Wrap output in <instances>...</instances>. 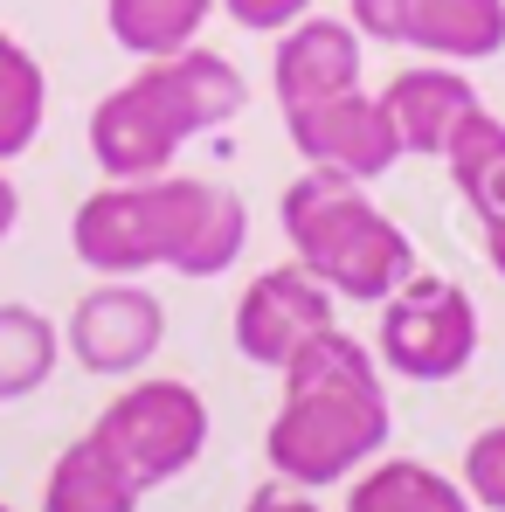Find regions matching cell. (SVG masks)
I'll list each match as a JSON object with an SVG mask.
<instances>
[{
  "mask_svg": "<svg viewBox=\"0 0 505 512\" xmlns=\"http://www.w3.org/2000/svg\"><path fill=\"white\" fill-rule=\"evenodd\" d=\"M243 104H250V84L229 56H215L201 42L180 56H153V63H139V77H125L90 104V160L104 180L173 173V153L194 132L243 118Z\"/></svg>",
  "mask_w": 505,
  "mask_h": 512,
  "instance_id": "3",
  "label": "cell"
},
{
  "mask_svg": "<svg viewBox=\"0 0 505 512\" xmlns=\"http://www.w3.org/2000/svg\"><path fill=\"white\" fill-rule=\"evenodd\" d=\"M284 132H291V146H298L305 167L346 173V180H381L388 167H402V139H395L381 97L367 84L284 111Z\"/></svg>",
  "mask_w": 505,
  "mask_h": 512,
  "instance_id": "10",
  "label": "cell"
},
{
  "mask_svg": "<svg viewBox=\"0 0 505 512\" xmlns=\"http://www.w3.org/2000/svg\"><path fill=\"white\" fill-rule=\"evenodd\" d=\"M388 429L395 416H388L381 360L333 326L284 367V402L263 429V457H270V478L326 492L388 450Z\"/></svg>",
  "mask_w": 505,
  "mask_h": 512,
  "instance_id": "2",
  "label": "cell"
},
{
  "mask_svg": "<svg viewBox=\"0 0 505 512\" xmlns=\"http://www.w3.org/2000/svg\"><path fill=\"white\" fill-rule=\"evenodd\" d=\"M0 512H14V506H0Z\"/></svg>",
  "mask_w": 505,
  "mask_h": 512,
  "instance_id": "24",
  "label": "cell"
},
{
  "mask_svg": "<svg viewBox=\"0 0 505 512\" xmlns=\"http://www.w3.org/2000/svg\"><path fill=\"white\" fill-rule=\"evenodd\" d=\"M346 21L367 42L416 49L429 63H492L505 56V0H353Z\"/></svg>",
  "mask_w": 505,
  "mask_h": 512,
  "instance_id": "7",
  "label": "cell"
},
{
  "mask_svg": "<svg viewBox=\"0 0 505 512\" xmlns=\"http://www.w3.org/2000/svg\"><path fill=\"white\" fill-rule=\"evenodd\" d=\"M443 167H450V180H457V201L478 215V229L505 222V118L478 111V118L450 139Z\"/></svg>",
  "mask_w": 505,
  "mask_h": 512,
  "instance_id": "16",
  "label": "cell"
},
{
  "mask_svg": "<svg viewBox=\"0 0 505 512\" xmlns=\"http://www.w3.org/2000/svg\"><path fill=\"white\" fill-rule=\"evenodd\" d=\"M90 436L125 464V478L139 492H153V485H173V478H187L201 464L208 402H201V388H187L173 374H146L125 395H111V409L90 423Z\"/></svg>",
  "mask_w": 505,
  "mask_h": 512,
  "instance_id": "5",
  "label": "cell"
},
{
  "mask_svg": "<svg viewBox=\"0 0 505 512\" xmlns=\"http://www.w3.org/2000/svg\"><path fill=\"white\" fill-rule=\"evenodd\" d=\"M215 0H104V28L125 56L153 63V56H180L201 42Z\"/></svg>",
  "mask_w": 505,
  "mask_h": 512,
  "instance_id": "15",
  "label": "cell"
},
{
  "mask_svg": "<svg viewBox=\"0 0 505 512\" xmlns=\"http://www.w3.org/2000/svg\"><path fill=\"white\" fill-rule=\"evenodd\" d=\"M333 305L339 298L305 263H270V270H256L250 284H243V298H236V353L250 367L284 374L312 340L333 333Z\"/></svg>",
  "mask_w": 505,
  "mask_h": 512,
  "instance_id": "8",
  "label": "cell"
},
{
  "mask_svg": "<svg viewBox=\"0 0 505 512\" xmlns=\"http://www.w3.org/2000/svg\"><path fill=\"white\" fill-rule=\"evenodd\" d=\"M139 499L146 492L125 478V464L90 429L49 464V478H42V512H139Z\"/></svg>",
  "mask_w": 505,
  "mask_h": 512,
  "instance_id": "13",
  "label": "cell"
},
{
  "mask_svg": "<svg viewBox=\"0 0 505 512\" xmlns=\"http://www.w3.org/2000/svg\"><path fill=\"white\" fill-rule=\"evenodd\" d=\"M374 97H381V111H388L395 139H402V160H443V153H450V139L485 111L478 84H471L457 63H416V70L388 77Z\"/></svg>",
  "mask_w": 505,
  "mask_h": 512,
  "instance_id": "11",
  "label": "cell"
},
{
  "mask_svg": "<svg viewBox=\"0 0 505 512\" xmlns=\"http://www.w3.org/2000/svg\"><path fill=\"white\" fill-rule=\"evenodd\" d=\"M56 360H63L56 326H49L35 305H0V402L35 395V388L56 374Z\"/></svg>",
  "mask_w": 505,
  "mask_h": 512,
  "instance_id": "18",
  "label": "cell"
},
{
  "mask_svg": "<svg viewBox=\"0 0 505 512\" xmlns=\"http://www.w3.org/2000/svg\"><path fill=\"white\" fill-rule=\"evenodd\" d=\"M42 118H49V77H42V63H35L21 42L0 28V167L35 146Z\"/></svg>",
  "mask_w": 505,
  "mask_h": 512,
  "instance_id": "17",
  "label": "cell"
},
{
  "mask_svg": "<svg viewBox=\"0 0 505 512\" xmlns=\"http://www.w3.org/2000/svg\"><path fill=\"white\" fill-rule=\"evenodd\" d=\"M14 222H21V187H14V180L0 173V243L14 236Z\"/></svg>",
  "mask_w": 505,
  "mask_h": 512,
  "instance_id": "22",
  "label": "cell"
},
{
  "mask_svg": "<svg viewBox=\"0 0 505 512\" xmlns=\"http://www.w3.org/2000/svg\"><path fill=\"white\" fill-rule=\"evenodd\" d=\"M374 360L402 381H457L478 360V305L464 284L450 277H409L388 305H381V333H374Z\"/></svg>",
  "mask_w": 505,
  "mask_h": 512,
  "instance_id": "6",
  "label": "cell"
},
{
  "mask_svg": "<svg viewBox=\"0 0 505 512\" xmlns=\"http://www.w3.org/2000/svg\"><path fill=\"white\" fill-rule=\"evenodd\" d=\"M236 28H250V35H284L291 21H305L312 14V0H215Z\"/></svg>",
  "mask_w": 505,
  "mask_h": 512,
  "instance_id": "20",
  "label": "cell"
},
{
  "mask_svg": "<svg viewBox=\"0 0 505 512\" xmlns=\"http://www.w3.org/2000/svg\"><path fill=\"white\" fill-rule=\"evenodd\" d=\"M360 49H367V35L353 21H326V14L291 21L277 35V56H270L277 111H298V104L339 97V90H360Z\"/></svg>",
  "mask_w": 505,
  "mask_h": 512,
  "instance_id": "12",
  "label": "cell"
},
{
  "mask_svg": "<svg viewBox=\"0 0 505 512\" xmlns=\"http://www.w3.org/2000/svg\"><path fill=\"white\" fill-rule=\"evenodd\" d=\"M160 340H167V305L139 277H97L63 326V353L97 381L139 374L160 353Z\"/></svg>",
  "mask_w": 505,
  "mask_h": 512,
  "instance_id": "9",
  "label": "cell"
},
{
  "mask_svg": "<svg viewBox=\"0 0 505 512\" xmlns=\"http://www.w3.org/2000/svg\"><path fill=\"white\" fill-rule=\"evenodd\" d=\"M243 512H326L305 485H284V478H270V485H256L250 499H243Z\"/></svg>",
  "mask_w": 505,
  "mask_h": 512,
  "instance_id": "21",
  "label": "cell"
},
{
  "mask_svg": "<svg viewBox=\"0 0 505 512\" xmlns=\"http://www.w3.org/2000/svg\"><path fill=\"white\" fill-rule=\"evenodd\" d=\"M485 263L505 277V222H492V229H485Z\"/></svg>",
  "mask_w": 505,
  "mask_h": 512,
  "instance_id": "23",
  "label": "cell"
},
{
  "mask_svg": "<svg viewBox=\"0 0 505 512\" xmlns=\"http://www.w3.org/2000/svg\"><path fill=\"white\" fill-rule=\"evenodd\" d=\"M464 492H471V506L478 512H505V423L478 429L471 436V450H464V478H457Z\"/></svg>",
  "mask_w": 505,
  "mask_h": 512,
  "instance_id": "19",
  "label": "cell"
},
{
  "mask_svg": "<svg viewBox=\"0 0 505 512\" xmlns=\"http://www.w3.org/2000/svg\"><path fill=\"white\" fill-rule=\"evenodd\" d=\"M284 236L298 263L333 291L346 305H388L409 277H416V243L402 222H388L367 194V180H346V173H326V167H305L284 201Z\"/></svg>",
  "mask_w": 505,
  "mask_h": 512,
  "instance_id": "4",
  "label": "cell"
},
{
  "mask_svg": "<svg viewBox=\"0 0 505 512\" xmlns=\"http://www.w3.org/2000/svg\"><path fill=\"white\" fill-rule=\"evenodd\" d=\"M250 243V201L236 187L153 173V180H111L70 215V250L97 277H222Z\"/></svg>",
  "mask_w": 505,
  "mask_h": 512,
  "instance_id": "1",
  "label": "cell"
},
{
  "mask_svg": "<svg viewBox=\"0 0 505 512\" xmlns=\"http://www.w3.org/2000/svg\"><path fill=\"white\" fill-rule=\"evenodd\" d=\"M346 512H478L457 478H443L422 457H374L367 471H353Z\"/></svg>",
  "mask_w": 505,
  "mask_h": 512,
  "instance_id": "14",
  "label": "cell"
}]
</instances>
